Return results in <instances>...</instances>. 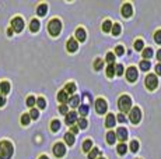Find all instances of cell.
<instances>
[{
	"label": "cell",
	"mask_w": 161,
	"mask_h": 159,
	"mask_svg": "<svg viewBox=\"0 0 161 159\" xmlns=\"http://www.w3.org/2000/svg\"><path fill=\"white\" fill-rule=\"evenodd\" d=\"M11 29L14 32H21L24 29V20L21 17H14L11 20Z\"/></svg>",
	"instance_id": "277c9868"
},
{
	"label": "cell",
	"mask_w": 161,
	"mask_h": 159,
	"mask_svg": "<svg viewBox=\"0 0 161 159\" xmlns=\"http://www.w3.org/2000/svg\"><path fill=\"white\" fill-rule=\"evenodd\" d=\"M69 105L71 107H79L80 106V97H77V95H74V97H71L69 99Z\"/></svg>",
	"instance_id": "d6986e66"
},
{
	"label": "cell",
	"mask_w": 161,
	"mask_h": 159,
	"mask_svg": "<svg viewBox=\"0 0 161 159\" xmlns=\"http://www.w3.org/2000/svg\"><path fill=\"white\" fill-rule=\"evenodd\" d=\"M154 41L157 42V43H160L161 45V29H158V31L154 34Z\"/></svg>",
	"instance_id": "f6af8a7d"
},
{
	"label": "cell",
	"mask_w": 161,
	"mask_h": 159,
	"mask_svg": "<svg viewBox=\"0 0 161 159\" xmlns=\"http://www.w3.org/2000/svg\"><path fill=\"white\" fill-rule=\"evenodd\" d=\"M76 38H77V41L84 42L86 38H87V34H86V31H84L83 28H77V31H76Z\"/></svg>",
	"instance_id": "9a60e30c"
},
{
	"label": "cell",
	"mask_w": 161,
	"mask_h": 159,
	"mask_svg": "<svg viewBox=\"0 0 161 159\" xmlns=\"http://www.w3.org/2000/svg\"><path fill=\"white\" fill-rule=\"evenodd\" d=\"M29 122H31V117H29L28 113H24V115L21 116V124L23 126H28Z\"/></svg>",
	"instance_id": "e575fe53"
},
{
	"label": "cell",
	"mask_w": 161,
	"mask_h": 159,
	"mask_svg": "<svg viewBox=\"0 0 161 159\" xmlns=\"http://www.w3.org/2000/svg\"><path fill=\"white\" fill-rule=\"evenodd\" d=\"M146 87H147L148 89H156L157 85H158V78H157L156 76H153V74H148L147 77H146Z\"/></svg>",
	"instance_id": "8992f818"
},
{
	"label": "cell",
	"mask_w": 161,
	"mask_h": 159,
	"mask_svg": "<svg viewBox=\"0 0 161 159\" xmlns=\"http://www.w3.org/2000/svg\"><path fill=\"white\" fill-rule=\"evenodd\" d=\"M115 120H116L115 116L112 115V113H109V115L106 116V119H105V126H106V127H109V128L114 127V126H115Z\"/></svg>",
	"instance_id": "e0dca14e"
},
{
	"label": "cell",
	"mask_w": 161,
	"mask_h": 159,
	"mask_svg": "<svg viewBox=\"0 0 161 159\" xmlns=\"http://www.w3.org/2000/svg\"><path fill=\"white\" fill-rule=\"evenodd\" d=\"M157 59H158V62H161V49L157 52Z\"/></svg>",
	"instance_id": "816d5d0a"
},
{
	"label": "cell",
	"mask_w": 161,
	"mask_h": 159,
	"mask_svg": "<svg viewBox=\"0 0 161 159\" xmlns=\"http://www.w3.org/2000/svg\"><path fill=\"white\" fill-rule=\"evenodd\" d=\"M106 62H108V64H114V62H115L114 53H108V55H106Z\"/></svg>",
	"instance_id": "7bdbcfd3"
},
{
	"label": "cell",
	"mask_w": 161,
	"mask_h": 159,
	"mask_svg": "<svg viewBox=\"0 0 161 159\" xmlns=\"http://www.w3.org/2000/svg\"><path fill=\"white\" fill-rule=\"evenodd\" d=\"M125 53V49H123V46L122 45H118V46L115 47V55H118V56H122Z\"/></svg>",
	"instance_id": "f35d334b"
},
{
	"label": "cell",
	"mask_w": 161,
	"mask_h": 159,
	"mask_svg": "<svg viewBox=\"0 0 161 159\" xmlns=\"http://www.w3.org/2000/svg\"><path fill=\"white\" fill-rule=\"evenodd\" d=\"M59 128H60V122H59V120H53V122L50 123V130H52L53 133H56V131H59Z\"/></svg>",
	"instance_id": "f1b7e54d"
},
{
	"label": "cell",
	"mask_w": 161,
	"mask_h": 159,
	"mask_svg": "<svg viewBox=\"0 0 161 159\" xmlns=\"http://www.w3.org/2000/svg\"><path fill=\"white\" fill-rule=\"evenodd\" d=\"M0 92H2V95H7L8 92H10V84H8L7 81H3V82L0 84Z\"/></svg>",
	"instance_id": "2e32d148"
},
{
	"label": "cell",
	"mask_w": 161,
	"mask_h": 159,
	"mask_svg": "<svg viewBox=\"0 0 161 159\" xmlns=\"http://www.w3.org/2000/svg\"><path fill=\"white\" fill-rule=\"evenodd\" d=\"M140 119H142V112H140L139 107H133V109H130L129 112V120L133 123V124H138L140 122Z\"/></svg>",
	"instance_id": "5b68a950"
},
{
	"label": "cell",
	"mask_w": 161,
	"mask_h": 159,
	"mask_svg": "<svg viewBox=\"0 0 161 159\" xmlns=\"http://www.w3.org/2000/svg\"><path fill=\"white\" fill-rule=\"evenodd\" d=\"M138 149H139V142L136 140H133V141H130V151L132 152H138Z\"/></svg>",
	"instance_id": "8d00e7d4"
},
{
	"label": "cell",
	"mask_w": 161,
	"mask_h": 159,
	"mask_svg": "<svg viewBox=\"0 0 161 159\" xmlns=\"http://www.w3.org/2000/svg\"><path fill=\"white\" fill-rule=\"evenodd\" d=\"M92 149V141L91 140H86L83 142V151L84 152H90Z\"/></svg>",
	"instance_id": "d4e9b609"
},
{
	"label": "cell",
	"mask_w": 161,
	"mask_h": 159,
	"mask_svg": "<svg viewBox=\"0 0 161 159\" xmlns=\"http://www.w3.org/2000/svg\"><path fill=\"white\" fill-rule=\"evenodd\" d=\"M39 159H49V158L45 157V155H42V157H39Z\"/></svg>",
	"instance_id": "db71d44e"
},
{
	"label": "cell",
	"mask_w": 161,
	"mask_h": 159,
	"mask_svg": "<svg viewBox=\"0 0 161 159\" xmlns=\"http://www.w3.org/2000/svg\"><path fill=\"white\" fill-rule=\"evenodd\" d=\"M77 122V112H67L66 115V124L67 126H73Z\"/></svg>",
	"instance_id": "8fae6325"
},
{
	"label": "cell",
	"mask_w": 161,
	"mask_h": 159,
	"mask_svg": "<svg viewBox=\"0 0 161 159\" xmlns=\"http://www.w3.org/2000/svg\"><path fill=\"white\" fill-rule=\"evenodd\" d=\"M39 27H41V22L38 21L37 18H34L29 22V29H31L32 32H37V31H39Z\"/></svg>",
	"instance_id": "ac0fdd59"
},
{
	"label": "cell",
	"mask_w": 161,
	"mask_h": 159,
	"mask_svg": "<svg viewBox=\"0 0 161 159\" xmlns=\"http://www.w3.org/2000/svg\"><path fill=\"white\" fill-rule=\"evenodd\" d=\"M156 73L158 74V76H161V64H157L156 66Z\"/></svg>",
	"instance_id": "681fc988"
},
{
	"label": "cell",
	"mask_w": 161,
	"mask_h": 159,
	"mask_svg": "<svg viewBox=\"0 0 161 159\" xmlns=\"http://www.w3.org/2000/svg\"><path fill=\"white\" fill-rule=\"evenodd\" d=\"M58 101L60 102L62 105H66L67 102H69V97H67V94L63 91V89L58 92Z\"/></svg>",
	"instance_id": "5bb4252c"
},
{
	"label": "cell",
	"mask_w": 161,
	"mask_h": 159,
	"mask_svg": "<svg viewBox=\"0 0 161 159\" xmlns=\"http://www.w3.org/2000/svg\"><path fill=\"white\" fill-rule=\"evenodd\" d=\"M35 103L38 105V107H39V109H45V107H46V101L42 97H39V98H38V99L35 101Z\"/></svg>",
	"instance_id": "1f68e13d"
},
{
	"label": "cell",
	"mask_w": 161,
	"mask_h": 159,
	"mask_svg": "<svg viewBox=\"0 0 161 159\" xmlns=\"http://www.w3.org/2000/svg\"><path fill=\"white\" fill-rule=\"evenodd\" d=\"M115 136L118 137L121 141H125V140H127V130L125 127H119L118 130H116V133H115Z\"/></svg>",
	"instance_id": "4fadbf2b"
},
{
	"label": "cell",
	"mask_w": 161,
	"mask_h": 159,
	"mask_svg": "<svg viewBox=\"0 0 161 159\" xmlns=\"http://www.w3.org/2000/svg\"><path fill=\"white\" fill-rule=\"evenodd\" d=\"M88 110H90L88 105H80V106H79V113L81 116H87L88 115Z\"/></svg>",
	"instance_id": "484cf974"
},
{
	"label": "cell",
	"mask_w": 161,
	"mask_h": 159,
	"mask_svg": "<svg viewBox=\"0 0 161 159\" xmlns=\"http://www.w3.org/2000/svg\"><path fill=\"white\" fill-rule=\"evenodd\" d=\"M59 113H62V115H67V106L66 105H60V106H59Z\"/></svg>",
	"instance_id": "bcb514c9"
},
{
	"label": "cell",
	"mask_w": 161,
	"mask_h": 159,
	"mask_svg": "<svg viewBox=\"0 0 161 159\" xmlns=\"http://www.w3.org/2000/svg\"><path fill=\"white\" fill-rule=\"evenodd\" d=\"M48 31H49V34L52 35V37H58V35L60 34V31H62L60 20H58V18H52V20H50L49 24H48Z\"/></svg>",
	"instance_id": "7a4b0ae2"
},
{
	"label": "cell",
	"mask_w": 161,
	"mask_h": 159,
	"mask_svg": "<svg viewBox=\"0 0 161 159\" xmlns=\"http://www.w3.org/2000/svg\"><path fill=\"white\" fill-rule=\"evenodd\" d=\"M53 154H55L56 158L65 157V154H66V147H65L62 142L55 144V147H53Z\"/></svg>",
	"instance_id": "ba28073f"
},
{
	"label": "cell",
	"mask_w": 161,
	"mask_h": 159,
	"mask_svg": "<svg viewBox=\"0 0 161 159\" xmlns=\"http://www.w3.org/2000/svg\"><path fill=\"white\" fill-rule=\"evenodd\" d=\"M150 67H151V64L148 63V60H142V62H140V68H142L143 71L150 70Z\"/></svg>",
	"instance_id": "4dcf8cb0"
},
{
	"label": "cell",
	"mask_w": 161,
	"mask_h": 159,
	"mask_svg": "<svg viewBox=\"0 0 161 159\" xmlns=\"http://www.w3.org/2000/svg\"><path fill=\"white\" fill-rule=\"evenodd\" d=\"M4 103H6L4 97H3V95H0V107H2V106H4Z\"/></svg>",
	"instance_id": "c3c4849f"
},
{
	"label": "cell",
	"mask_w": 161,
	"mask_h": 159,
	"mask_svg": "<svg viewBox=\"0 0 161 159\" xmlns=\"http://www.w3.org/2000/svg\"><path fill=\"white\" fill-rule=\"evenodd\" d=\"M126 78L129 82H135L136 80H138V70H136V67H132L130 66L129 68L126 70Z\"/></svg>",
	"instance_id": "9c48e42d"
},
{
	"label": "cell",
	"mask_w": 161,
	"mask_h": 159,
	"mask_svg": "<svg viewBox=\"0 0 161 159\" xmlns=\"http://www.w3.org/2000/svg\"><path fill=\"white\" fill-rule=\"evenodd\" d=\"M46 11H48V6L45 4V3H42V4L38 6V8H37V14H38V16L44 17L46 14Z\"/></svg>",
	"instance_id": "ffe728a7"
},
{
	"label": "cell",
	"mask_w": 161,
	"mask_h": 159,
	"mask_svg": "<svg viewBox=\"0 0 161 159\" xmlns=\"http://www.w3.org/2000/svg\"><path fill=\"white\" fill-rule=\"evenodd\" d=\"M143 46H144V42H143L142 39H138V41L135 42V49L136 50H142Z\"/></svg>",
	"instance_id": "60d3db41"
},
{
	"label": "cell",
	"mask_w": 161,
	"mask_h": 159,
	"mask_svg": "<svg viewBox=\"0 0 161 159\" xmlns=\"http://www.w3.org/2000/svg\"><path fill=\"white\" fill-rule=\"evenodd\" d=\"M116 151H118L119 155H125L127 152V145L126 144H119L118 148H116Z\"/></svg>",
	"instance_id": "4316f807"
},
{
	"label": "cell",
	"mask_w": 161,
	"mask_h": 159,
	"mask_svg": "<svg viewBox=\"0 0 161 159\" xmlns=\"http://www.w3.org/2000/svg\"><path fill=\"white\" fill-rule=\"evenodd\" d=\"M106 141H108V144H115L116 136H115L114 131H108V134H106Z\"/></svg>",
	"instance_id": "f546056e"
},
{
	"label": "cell",
	"mask_w": 161,
	"mask_h": 159,
	"mask_svg": "<svg viewBox=\"0 0 161 159\" xmlns=\"http://www.w3.org/2000/svg\"><path fill=\"white\" fill-rule=\"evenodd\" d=\"M94 68L95 70H101V68H102V60L101 59H97L94 62Z\"/></svg>",
	"instance_id": "b9f144b4"
},
{
	"label": "cell",
	"mask_w": 161,
	"mask_h": 159,
	"mask_svg": "<svg viewBox=\"0 0 161 159\" xmlns=\"http://www.w3.org/2000/svg\"><path fill=\"white\" fill-rule=\"evenodd\" d=\"M7 35H8V37H11V35H13V29H7Z\"/></svg>",
	"instance_id": "f5cc1de1"
},
{
	"label": "cell",
	"mask_w": 161,
	"mask_h": 159,
	"mask_svg": "<svg viewBox=\"0 0 161 159\" xmlns=\"http://www.w3.org/2000/svg\"><path fill=\"white\" fill-rule=\"evenodd\" d=\"M133 14V7H132V4L130 3H125L123 6H122V16L123 17H130Z\"/></svg>",
	"instance_id": "30bf717a"
},
{
	"label": "cell",
	"mask_w": 161,
	"mask_h": 159,
	"mask_svg": "<svg viewBox=\"0 0 161 159\" xmlns=\"http://www.w3.org/2000/svg\"><path fill=\"white\" fill-rule=\"evenodd\" d=\"M118 120H119L121 123H123V122H125V116H123V115H118Z\"/></svg>",
	"instance_id": "f907efd6"
},
{
	"label": "cell",
	"mask_w": 161,
	"mask_h": 159,
	"mask_svg": "<svg viewBox=\"0 0 161 159\" xmlns=\"http://www.w3.org/2000/svg\"><path fill=\"white\" fill-rule=\"evenodd\" d=\"M28 115H29V117L31 119H38L39 117V110L38 109H31V112H29Z\"/></svg>",
	"instance_id": "74e56055"
},
{
	"label": "cell",
	"mask_w": 161,
	"mask_h": 159,
	"mask_svg": "<svg viewBox=\"0 0 161 159\" xmlns=\"http://www.w3.org/2000/svg\"><path fill=\"white\" fill-rule=\"evenodd\" d=\"M35 101H37V99H35L34 97H28V98H27V105H28L29 107H32L35 105Z\"/></svg>",
	"instance_id": "ee69618b"
},
{
	"label": "cell",
	"mask_w": 161,
	"mask_h": 159,
	"mask_svg": "<svg viewBox=\"0 0 161 159\" xmlns=\"http://www.w3.org/2000/svg\"><path fill=\"white\" fill-rule=\"evenodd\" d=\"M112 35H115V37H118L119 34H121V25L119 24H112V29H111Z\"/></svg>",
	"instance_id": "d6a6232c"
},
{
	"label": "cell",
	"mask_w": 161,
	"mask_h": 159,
	"mask_svg": "<svg viewBox=\"0 0 161 159\" xmlns=\"http://www.w3.org/2000/svg\"><path fill=\"white\" fill-rule=\"evenodd\" d=\"M111 29H112V21L105 20L102 22V31L104 32H111Z\"/></svg>",
	"instance_id": "cb8c5ba5"
},
{
	"label": "cell",
	"mask_w": 161,
	"mask_h": 159,
	"mask_svg": "<svg viewBox=\"0 0 161 159\" xmlns=\"http://www.w3.org/2000/svg\"><path fill=\"white\" fill-rule=\"evenodd\" d=\"M123 66L122 64H116L115 66V74H118V76H122V74H123Z\"/></svg>",
	"instance_id": "ab89813d"
},
{
	"label": "cell",
	"mask_w": 161,
	"mask_h": 159,
	"mask_svg": "<svg viewBox=\"0 0 161 159\" xmlns=\"http://www.w3.org/2000/svg\"><path fill=\"white\" fill-rule=\"evenodd\" d=\"M14 147L10 141L3 140L0 141V159H10L13 157Z\"/></svg>",
	"instance_id": "6da1fadb"
},
{
	"label": "cell",
	"mask_w": 161,
	"mask_h": 159,
	"mask_svg": "<svg viewBox=\"0 0 161 159\" xmlns=\"http://www.w3.org/2000/svg\"><path fill=\"white\" fill-rule=\"evenodd\" d=\"M106 76H108V78H112V77L115 76V66L114 64H108V67H106Z\"/></svg>",
	"instance_id": "83f0119b"
},
{
	"label": "cell",
	"mask_w": 161,
	"mask_h": 159,
	"mask_svg": "<svg viewBox=\"0 0 161 159\" xmlns=\"http://www.w3.org/2000/svg\"><path fill=\"white\" fill-rule=\"evenodd\" d=\"M87 126H88V122L84 117L77 120V127H79V128H87Z\"/></svg>",
	"instance_id": "836d02e7"
},
{
	"label": "cell",
	"mask_w": 161,
	"mask_h": 159,
	"mask_svg": "<svg viewBox=\"0 0 161 159\" xmlns=\"http://www.w3.org/2000/svg\"><path fill=\"white\" fill-rule=\"evenodd\" d=\"M98 159H105V158H98Z\"/></svg>",
	"instance_id": "11a10c76"
},
{
	"label": "cell",
	"mask_w": 161,
	"mask_h": 159,
	"mask_svg": "<svg viewBox=\"0 0 161 159\" xmlns=\"http://www.w3.org/2000/svg\"><path fill=\"white\" fill-rule=\"evenodd\" d=\"M130 106H132V99L127 95H122L118 101V107L121 112H129Z\"/></svg>",
	"instance_id": "3957f363"
},
{
	"label": "cell",
	"mask_w": 161,
	"mask_h": 159,
	"mask_svg": "<svg viewBox=\"0 0 161 159\" xmlns=\"http://www.w3.org/2000/svg\"><path fill=\"white\" fill-rule=\"evenodd\" d=\"M65 141H66L67 145H74V141H76V138H74V136L71 133H66V134H65Z\"/></svg>",
	"instance_id": "7402d4cb"
},
{
	"label": "cell",
	"mask_w": 161,
	"mask_h": 159,
	"mask_svg": "<svg viewBox=\"0 0 161 159\" xmlns=\"http://www.w3.org/2000/svg\"><path fill=\"white\" fill-rule=\"evenodd\" d=\"M66 45H67V50L71 52V53H74L77 49H79V43H77V41L74 39V38H70Z\"/></svg>",
	"instance_id": "7c38bea8"
},
{
	"label": "cell",
	"mask_w": 161,
	"mask_h": 159,
	"mask_svg": "<svg viewBox=\"0 0 161 159\" xmlns=\"http://www.w3.org/2000/svg\"><path fill=\"white\" fill-rule=\"evenodd\" d=\"M100 155V151H98V148H92L90 152H88V159H95Z\"/></svg>",
	"instance_id": "d590c367"
},
{
	"label": "cell",
	"mask_w": 161,
	"mask_h": 159,
	"mask_svg": "<svg viewBox=\"0 0 161 159\" xmlns=\"http://www.w3.org/2000/svg\"><path fill=\"white\" fill-rule=\"evenodd\" d=\"M63 91L66 92V94H74V91H76V84H73V82L66 84V87H65Z\"/></svg>",
	"instance_id": "603a6c76"
},
{
	"label": "cell",
	"mask_w": 161,
	"mask_h": 159,
	"mask_svg": "<svg viewBox=\"0 0 161 159\" xmlns=\"http://www.w3.org/2000/svg\"><path fill=\"white\" fill-rule=\"evenodd\" d=\"M106 102L102 99V98H98L97 101H95V110H97L98 115H104V113L106 112Z\"/></svg>",
	"instance_id": "52a82bcc"
},
{
	"label": "cell",
	"mask_w": 161,
	"mask_h": 159,
	"mask_svg": "<svg viewBox=\"0 0 161 159\" xmlns=\"http://www.w3.org/2000/svg\"><path fill=\"white\" fill-rule=\"evenodd\" d=\"M70 127H71V128H70V133L74 136V134H76L77 131H79V127H77V126H70Z\"/></svg>",
	"instance_id": "7dc6e473"
},
{
	"label": "cell",
	"mask_w": 161,
	"mask_h": 159,
	"mask_svg": "<svg viewBox=\"0 0 161 159\" xmlns=\"http://www.w3.org/2000/svg\"><path fill=\"white\" fill-rule=\"evenodd\" d=\"M153 49L151 47H146V49H143V53H142V56L144 57V60H147V59H151L153 57Z\"/></svg>",
	"instance_id": "44dd1931"
}]
</instances>
